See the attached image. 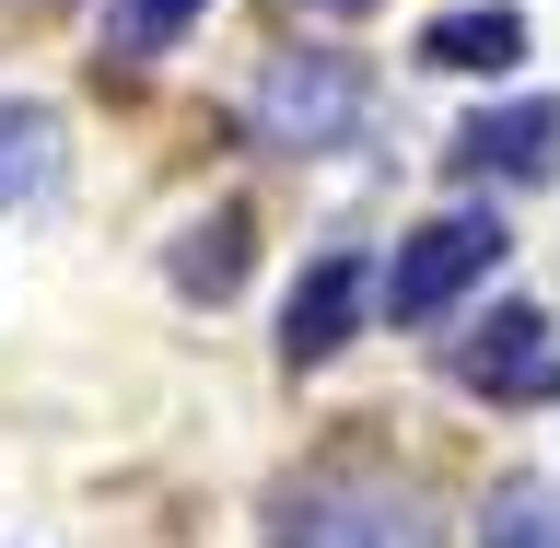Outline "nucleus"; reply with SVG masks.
I'll use <instances>...</instances> for the list:
<instances>
[{
  "instance_id": "1",
  "label": "nucleus",
  "mask_w": 560,
  "mask_h": 548,
  "mask_svg": "<svg viewBox=\"0 0 560 548\" xmlns=\"http://www.w3.org/2000/svg\"><path fill=\"white\" fill-rule=\"evenodd\" d=\"M245 129L257 152H350V140L374 129V70L339 59V47H304V59H269L257 70V94H245Z\"/></svg>"
},
{
  "instance_id": "2",
  "label": "nucleus",
  "mask_w": 560,
  "mask_h": 548,
  "mask_svg": "<svg viewBox=\"0 0 560 548\" xmlns=\"http://www.w3.org/2000/svg\"><path fill=\"white\" fill-rule=\"evenodd\" d=\"M502 245H514V234H502L490 210H444V222H420V234L374 269V304L397 315V327H432V315H444L467 280L502 269Z\"/></svg>"
},
{
  "instance_id": "3",
  "label": "nucleus",
  "mask_w": 560,
  "mask_h": 548,
  "mask_svg": "<svg viewBox=\"0 0 560 548\" xmlns=\"http://www.w3.org/2000/svg\"><path fill=\"white\" fill-rule=\"evenodd\" d=\"M455 385H479V397H502V409H537V397H560V339L537 304H490L467 339H455Z\"/></svg>"
},
{
  "instance_id": "4",
  "label": "nucleus",
  "mask_w": 560,
  "mask_h": 548,
  "mask_svg": "<svg viewBox=\"0 0 560 548\" xmlns=\"http://www.w3.org/2000/svg\"><path fill=\"white\" fill-rule=\"evenodd\" d=\"M269 548H444L432 514H420L409 490H374V479H339V490H304L292 525Z\"/></svg>"
},
{
  "instance_id": "5",
  "label": "nucleus",
  "mask_w": 560,
  "mask_h": 548,
  "mask_svg": "<svg viewBox=\"0 0 560 548\" xmlns=\"http://www.w3.org/2000/svg\"><path fill=\"white\" fill-rule=\"evenodd\" d=\"M362 304H374V269L350 257V245H327L304 280H292V304H280V362L304 374V362H327V350H350V327H362Z\"/></svg>"
},
{
  "instance_id": "6",
  "label": "nucleus",
  "mask_w": 560,
  "mask_h": 548,
  "mask_svg": "<svg viewBox=\"0 0 560 548\" xmlns=\"http://www.w3.org/2000/svg\"><path fill=\"white\" fill-rule=\"evenodd\" d=\"M455 175H502V187L560 175V94H525V105L467 117V129H455Z\"/></svg>"
},
{
  "instance_id": "7",
  "label": "nucleus",
  "mask_w": 560,
  "mask_h": 548,
  "mask_svg": "<svg viewBox=\"0 0 560 548\" xmlns=\"http://www.w3.org/2000/svg\"><path fill=\"white\" fill-rule=\"evenodd\" d=\"M514 59H525L514 0H467V12H432L420 24V70H514Z\"/></svg>"
},
{
  "instance_id": "8",
  "label": "nucleus",
  "mask_w": 560,
  "mask_h": 548,
  "mask_svg": "<svg viewBox=\"0 0 560 548\" xmlns=\"http://www.w3.org/2000/svg\"><path fill=\"white\" fill-rule=\"evenodd\" d=\"M245 234H257V222H245L234 199L199 210V222L175 234V292H187V304H234V280H245Z\"/></svg>"
},
{
  "instance_id": "9",
  "label": "nucleus",
  "mask_w": 560,
  "mask_h": 548,
  "mask_svg": "<svg viewBox=\"0 0 560 548\" xmlns=\"http://www.w3.org/2000/svg\"><path fill=\"white\" fill-rule=\"evenodd\" d=\"M59 187V105H24L0 94V210H24Z\"/></svg>"
},
{
  "instance_id": "10",
  "label": "nucleus",
  "mask_w": 560,
  "mask_h": 548,
  "mask_svg": "<svg viewBox=\"0 0 560 548\" xmlns=\"http://www.w3.org/2000/svg\"><path fill=\"white\" fill-rule=\"evenodd\" d=\"M210 0H105V70H152Z\"/></svg>"
},
{
  "instance_id": "11",
  "label": "nucleus",
  "mask_w": 560,
  "mask_h": 548,
  "mask_svg": "<svg viewBox=\"0 0 560 548\" xmlns=\"http://www.w3.org/2000/svg\"><path fill=\"white\" fill-rule=\"evenodd\" d=\"M479 548H560V490H549V479H514V490H490Z\"/></svg>"
},
{
  "instance_id": "12",
  "label": "nucleus",
  "mask_w": 560,
  "mask_h": 548,
  "mask_svg": "<svg viewBox=\"0 0 560 548\" xmlns=\"http://www.w3.org/2000/svg\"><path fill=\"white\" fill-rule=\"evenodd\" d=\"M292 12H315V24H350V12H374V0H292Z\"/></svg>"
},
{
  "instance_id": "13",
  "label": "nucleus",
  "mask_w": 560,
  "mask_h": 548,
  "mask_svg": "<svg viewBox=\"0 0 560 548\" xmlns=\"http://www.w3.org/2000/svg\"><path fill=\"white\" fill-rule=\"evenodd\" d=\"M0 12H47V0H0Z\"/></svg>"
}]
</instances>
